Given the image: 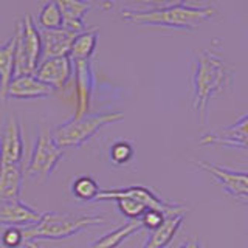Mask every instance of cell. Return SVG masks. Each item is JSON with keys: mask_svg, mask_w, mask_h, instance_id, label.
I'll use <instances>...</instances> for the list:
<instances>
[{"mask_svg": "<svg viewBox=\"0 0 248 248\" xmlns=\"http://www.w3.org/2000/svg\"><path fill=\"white\" fill-rule=\"evenodd\" d=\"M232 85V70L225 64L219 53L205 50L200 53L192 75V108L197 120L208 123V108L211 99Z\"/></svg>", "mask_w": 248, "mask_h": 248, "instance_id": "cell-1", "label": "cell"}, {"mask_svg": "<svg viewBox=\"0 0 248 248\" xmlns=\"http://www.w3.org/2000/svg\"><path fill=\"white\" fill-rule=\"evenodd\" d=\"M216 14L208 5H191L185 2L154 5L149 10H124L121 17L137 25H160L180 30H197Z\"/></svg>", "mask_w": 248, "mask_h": 248, "instance_id": "cell-2", "label": "cell"}, {"mask_svg": "<svg viewBox=\"0 0 248 248\" xmlns=\"http://www.w3.org/2000/svg\"><path fill=\"white\" fill-rule=\"evenodd\" d=\"M106 219L103 216H70L61 213H42L41 220L36 225L23 228V242L31 247L36 240H62L73 237L92 225H103Z\"/></svg>", "mask_w": 248, "mask_h": 248, "instance_id": "cell-3", "label": "cell"}, {"mask_svg": "<svg viewBox=\"0 0 248 248\" xmlns=\"http://www.w3.org/2000/svg\"><path fill=\"white\" fill-rule=\"evenodd\" d=\"M124 118L123 112H103V113H87L79 118H72L54 129L53 138L56 143L65 147H78L87 140H90L96 132L106 124L121 121Z\"/></svg>", "mask_w": 248, "mask_h": 248, "instance_id": "cell-4", "label": "cell"}, {"mask_svg": "<svg viewBox=\"0 0 248 248\" xmlns=\"http://www.w3.org/2000/svg\"><path fill=\"white\" fill-rule=\"evenodd\" d=\"M42 61L41 31L31 14L23 16L20 25L16 30V76L33 75Z\"/></svg>", "mask_w": 248, "mask_h": 248, "instance_id": "cell-5", "label": "cell"}, {"mask_svg": "<svg viewBox=\"0 0 248 248\" xmlns=\"http://www.w3.org/2000/svg\"><path fill=\"white\" fill-rule=\"evenodd\" d=\"M62 157H64V149L53 138V132L46 126H41L37 132L33 154H31L30 163L27 166V172L34 178L45 180L56 169Z\"/></svg>", "mask_w": 248, "mask_h": 248, "instance_id": "cell-6", "label": "cell"}, {"mask_svg": "<svg viewBox=\"0 0 248 248\" xmlns=\"http://www.w3.org/2000/svg\"><path fill=\"white\" fill-rule=\"evenodd\" d=\"M123 197L134 199L140 203H143L147 209H157V211L168 214H177L185 213L186 208L172 203V202H166L160 199L157 194H154L151 189L144 188V186H129V188H112V189H101L98 197L95 200H118Z\"/></svg>", "mask_w": 248, "mask_h": 248, "instance_id": "cell-7", "label": "cell"}, {"mask_svg": "<svg viewBox=\"0 0 248 248\" xmlns=\"http://www.w3.org/2000/svg\"><path fill=\"white\" fill-rule=\"evenodd\" d=\"M23 140L20 123L16 116H10L0 134V166L22 165Z\"/></svg>", "mask_w": 248, "mask_h": 248, "instance_id": "cell-8", "label": "cell"}, {"mask_svg": "<svg viewBox=\"0 0 248 248\" xmlns=\"http://www.w3.org/2000/svg\"><path fill=\"white\" fill-rule=\"evenodd\" d=\"M33 75L46 85H50L53 90L62 89L70 79V76L73 75V62L70 56L44 59Z\"/></svg>", "mask_w": 248, "mask_h": 248, "instance_id": "cell-9", "label": "cell"}, {"mask_svg": "<svg viewBox=\"0 0 248 248\" xmlns=\"http://www.w3.org/2000/svg\"><path fill=\"white\" fill-rule=\"evenodd\" d=\"M197 166L211 174L216 180L223 186V189L227 191L230 196L236 199H242L248 196V174L247 172H239V170L216 166L205 161H199Z\"/></svg>", "mask_w": 248, "mask_h": 248, "instance_id": "cell-10", "label": "cell"}, {"mask_svg": "<svg viewBox=\"0 0 248 248\" xmlns=\"http://www.w3.org/2000/svg\"><path fill=\"white\" fill-rule=\"evenodd\" d=\"M75 72V93H76V112L73 118H79L89 113L90 96L93 89V75L90 61H72Z\"/></svg>", "mask_w": 248, "mask_h": 248, "instance_id": "cell-11", "label": "cell"}, {"mask_svg": "<svg viewBox=\"0 0 248 248\" xmlns=\"http://www.w3.org/2000/svg\"><path fill=\"white\" fill-rule=\"evenodd\" d=\"M202 144H222L239 149H248V113L234 124L223 127L214 134H206L200 140Z\"/></svg>", "mask_w": 248, "mask_h": 248, "instance_id": "cell-12", "label": "cell"}, {"mask_svg": "<svg viewBox=\"0 0 248 248\" xmlns=\"http://www.w3.org/2000/svg\"><path fill=\"white\" fill-rule=\"evenodd\" d=\"M42 213L22 203L20 200L5 202L0 205V225L6 227H31L41 220Z\"/></svg>", "mask_w": 248, "mask_h": 248, "instance_id": "cell-13", "label": "cell"}, {"mask_svg": "<svg viewBox=\"0 0 248 248\" xmlns=\"http://www.w3.org/2000/svg\"><path fill=\"white\" fill-rule=\"evenodd\" d=\"M42 39V61L50 58L68 56L76 33L62 28L56 30H39Z\"/></svg>", "mask_w": 248, "mask_h": 248, "instance_id": "cell-14", "label": "cell"}, {"mask_svg": "<svg viewBox=\"0 0 248 248\" xmlns=\"http://www.w3.org/2000/svg\"><path fill=\"white\" fill-rule=\"evenodd\" d=\"M53 89L46 85L41 79H37L34 75H22L14 76L10 82V87L6 92V98H20V99H33L50 95Z\"/></svg>", "mask_w": 248, "mask_h": 248, "instance_id": "cell-15", "label": "cell"}, {"mask_svg": "<svg viewBox=\"0 0 248 248\" xmlns=\"http://www.w3.org/2000/svg\"><path fill=\"white\" fill-rule=\"evenodd\" d=\"M23 172L20 165H2L0 166V202L19 200L22 191Z\"/></svg>", "mask_w": 248, "mask_h": 248, "instance_id": "cell-16", "label": "cell"}, {"mask_svg": "<svg viewBox=\"0 0 248 248\" xmlns=\"http://www.w3.org/2000/svg\"><path fill=\"white\" fill-rule=\"evenodd\" d=\"M183 219L185 213L168 214L160 227L151 232V236L147 239V242L143 245V248H166L177 234L178 228L182 227Z\"/></svg>", "mask_w": 248, "mask_h": 248, "instance_id": "cell-17", "label": "cell"}, {"mask_svg": "<svg viewBox=\"0 0 248 248\" xmlns=\"http://www.w3.org/2000/svg\"><path fill=\"white\" fill-rule=\"evenodd\" d=\"M59 8L62 13V27L72 33L85 31L84 14L89 11L90 2H76V0H59Z\"/></svg>", "mask_w": 248, "mask_h": 248, "instance_id": "cell-18", "label": "cell"}, {"mask_svg": "<svg viewBox=\"0 0 248 248\" xmlns=\"http://www.w3.org/2000/svg\"><path fill=\"white\" fill-rule=\"evenodd\" d=\"M16 76V34L0 46V99H6L10 82Z\"/></svg>", "mask_w": 248, "mask_h": 248, "instance_id": "cell-19", "label": "cell"}, {"mask_svg": "<svg viewBox=\"0 0 248 248\" xmlns=\"http://www.w3.org/2000/svg\"><path fill=\"white\" fill-rule=\"evenodd\" d=\"M141 228H144L141 220H130L127 223L121 225L120 228H115L110 232H107V234L101 236L99 239L95 240V242H92L89 245V248H116L129 236H132L134 232L140 231Z\"/></svg>", "mask_w": 248, "mask_h": 248, "instance_id": "cell-20", "label": "cell"}, {"mask_svg": "<svg viewBox=\"0 0 248 248\" xmlns=\"http://www.w3.org/2000/svg\"><path fill=\"white\" fill-rule=\"evenodd\" d=\"M98 42V28L85 30L78 33L70 48V59L72 61H90V56L96 48Z\"/></svg>", "mask_w": 248, "mask_h": 248, "instance_id": "cell-21", "label": "cell"}, {"mask_svg": "<svg viewBox=\"0 0 248 248\" xmlns=\"http://www.w3.org/2000/svg\"><path fill=\"white\" fill-rule=\"evenodd\" d=\"M37 23L42 30L62 28V13L58 2H46L37 16Z\"/></svg>", "mask_w": 248, "mask_h": 248, "instance_id": "cell-22", "label": "cell"}, {"mask_svg": "<svg viewBox=\"0 0 248 248\" xmlns=\"http://www.w3.org/2000/svg\"><path fill=\"white\" fill-rule=\"evenodd\" d=\"M72 191L75 194V197H78L79 200H95L101 188L98 182L90 177H78L73 182Z\"/></svg>", "mask_w": 248, "mask_h": 248, "instance_id": "cell-23", "label": "cell"}, {"mask_svg": "<svg viewBox=\"0 0 248 248\" xmlns=\"http://www.w3.org/2000/svg\"><path fill=\"white\" fill-rule=\"evenodd\" d=\"M115 202L118 203V208L121 209V213L124 216L130 217L132 220H137L138 217H141L147 211V208L143 203H140V202H137L134 199L123 197V199H118V200H115Z\"/></svg>", "mask_w": 248, "mask_h": 248, "instance_id": "cell-24", "label": "cell"}, {"mask_svg": "<svg viewBox=\"0 0 248 248\" xmlns=\"http://www.w3.org/2000/svg\"><path fill=\"white\" fill-rule=\"evenodd\" d=\"M134 157V146L129 141H116L110 147V158L116 165H124L129 163Z\"/></svg>", "mask_w": 248, "mask_h": 248, "instance_id": "cell-25", "label": "cell"}, {"mask_svg": "<svg viewBox=\"0 0 248 248\" xmlns=\"http://www.w3.org/2000/svg\"><path fill=\"white\" fill-rule=\"evenodd\" d=\"M2 244L5 247L10 248H16L23 244V232L20 228L16 227H8L3 232H2Z\"/></svg>", "mask_w": 248, "mask_h": 248, "instance_id": "cell-26", "label": "cell"}, {"mask_svg": "<svg viewBox=\"0 0 248 248\" xmlns=\"http://www.w3.org/2000/svg\"><path fill=\"white\" fill-rule=\"evenodd\" d=\"M165 217L166 214L165 213H161V211H157V209H147V211L141 216V223H143V227L146 228H149V230H155V228H158L160 225L163 223V220H165Z\"/></svg>", "mask_w": 248, "mask_h": 248, "instance_id": "cell-27", "label": "cell"}, {"mask_svg": "<svg viewBox=\"0 0 248 248\" xmlns=\"http://www.w3.org/2000/svg\"><path fill=\"white\" fill-rule=\"evenodd\" d=\"M177 248H203V247H202V244L197 239H188V240H185L182 245H178Z\"/></svg>", "mask_w": 248, "mask_h": 248, "instance_id": "cell-28", "label": "cell"}, {"mask_svg": "<svg viewBox=\"0 0 248 248\" xmlns=\"http://www.w3.org/2000/svg\"><path fill=\"white\" fill-rule=\"evenodd\" d=\"M240 202H242V203H245L247 206H248V196H245V197H242V199H239Z\"/></svg>", "mask_w": 248, "mask_h": 248, "instance_id": "cell-29", "label": "cell"}]
</instances>
